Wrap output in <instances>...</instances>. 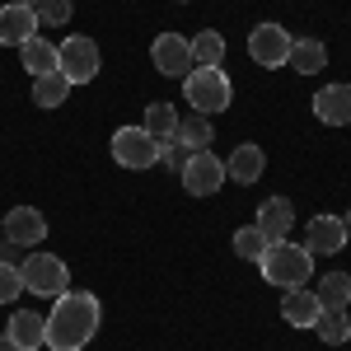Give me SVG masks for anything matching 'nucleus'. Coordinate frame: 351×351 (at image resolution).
<instances>
[{
  "label": "nucleus",
  "mask_w": 351,
  "mask_h": 351,
  "mask_svg": "<svg viewBox=\"0 0 351 351\" xmlns=\"http://www.w3.org/2000/svg\"><path fill=\"white\" fill-rule=\"evenodd\" d=\"M183 94H188V108L202 112V117H216L234 104V84L220 66H192L183 75Z\"/></svg>",
  "instance_id": "obj_3"
},
{
  "label": "nucleus",
  "mask_w": 351,
  "mask_h": 351,
  "mask_svg": "<svg viewBox=\"0 0 351 351\" xmlns=\"http://www.w3.org/2000/svg\"><path fill=\"white\" fill-rule=\"evenodd\" d=\"M24 5H38V0H24Z\"/></svg>",
  "instance_id": "obj_32"
},
{
  "label": "nucleus",
  "mask_w": 351,
  "mask_h": 351,
  "mask_svg": "<svg viewBox=\"0 0 351 351\" xmlns=\"http://www.w3.org/2000/svg\"><path fill=\"white\" fill-rule=\"evenodd\" d=\"M258 267H263V281H271L276 291H300V286L314 276V253L300 248V243H291V239H276V243H267V253L258 258Z\"/></svg>",
  "instance_id": "obj_2"
},
{
  "label": "nucleus",
  "mask_w": 351,
  "mask_h": 351,
  "mask_svg": "<svg viewBox=\"0 0 351 351\" xmlns=\"http://www.w3.org/2000/svg\"><path fill=\"white\" fill-rule=\"evenodd\" d=\"M178 178H183L188 197H211V192H220V183H225V160L211 155V150H192L188 164L178 169Z\"/></svg>",
  "instance_id": "obj_8"
},
{
  "label": "nucleus",
  "mask_w": 351,
  "mask_h": 351,
  "mask_svg": "<svg viewBox=\"0 0 351 351\" xmlns=\"http://www.w3.org/2000/svg\"><path fill=\"white\" fill-rule=\"evenodd\" d=\"M160 150H164V141L150 136L145 127H117L112 132V160L122 164V169H155Z\"/></svg>",
  "instance_id": "obj_5"
},
{
  "label": "nucleus",
  "mask_w": 351,
  "mask_h": 351,
  "mask_svg": "<svg viewBox=\"0 0 351 351\" xmlns=\"http://www.w3.org/2000/svg\"><path fill=\"white\" fill-rule=\"evenodd\" d=\"M0 253H5V243H0Z\"/></svg>",
  "instance_id": "obj_33"
},
{
  "label": "nucleus",
  "mask_w": 351,
  "mask_h": 351,
  "mask_svg": "<svg viewBox=\"0 0 351 351\" xmlns=\"http://www.w3.org/2000/svg\"><path fill=\"white\" fill-rule=\"evenodd\" d=\"M188 43H192V66H225V38H220L216 28L197 33Z\"/></svg>",
  "instance_id": "obj_23"
},
{
  "label": "nucleus",
  "mask_w": 351,
  "mask_h": 351,
  "mask_svg": "<svg viewBox=\"0 0 351 351\" xmlns=\"http://www.w3.org/2000/svg\"><path fill=\"white\" fill-rule=\"evenodd\" d=\"M183 155H188V150H183V145H178V141H164V150H160V164H169V169H173V173H178V169H183Z\"/></svg>",
  "instance_id": "obj_29"
},
{
  "label": "nucleus",
  "mask_w": 351,
  "mask_h": 351,
  "mask_svg": "<svg viewBox=\"0 0 351 351\" xmlns=\"http://www.w3.org/2000/svg\"><path fill=\"white\" fill-rule=\"evenodd\" d=\"M234 253H239L243 263H258V258L267 253V234H263L258 225H243V230H234Z\"/></svg>",
  "instance_id": "obj_26"
},
{
  "label": "nucleus",
  "mask_w": 351,
  "mask_h": 351,
  "mask_svg": "<svg viewBox=\"0 0 351 351\" xmlns=\"http://www.w3.org/2000/svg\"><path fill=\"white\" fill-rule=\"evenodd\" d=\"M319 314H324V304H319V295L314 291H286V300H281V319L291 328H314L319 324Z\"/></svg>",
  "instance_id": "obj_17"
},
{
  "label": "nucleus",
  "mask_w": 351,
  "mask_h": 351,
  "mask_svg": "<svg viewBox=\"0 0 351 351\" xmlns=\"http://www.w3.org/2000/svg\"><path fill=\"white\" fill-rule=\"evenodd\" d=\"M28 38H38V14L24 0L0 5V47H24Z\"/></svg>",
  "instance_id": "obj_10"
},
{
  "label": "nucleus",
  "mask_w": 351,
  "mask_h": 351,
  "mask_svg": "<svg viewBox=\"0 0 351 351\" xmlns=\"http://www.w3.org/2000/svg\"><path fill=\"white\" fill-rule=\"evenodd\" d=\"M47 239V220L38 206H14L10 216H5V243H14V248H38V243Z\"/></svg>",
  "instance_id": "obj_11"
},
{
  "label": "nucleus",
  "mask_w": 351,
  "mask_h": 351,
  "mask_svg": "<svg viewBox=\"0 0 351 351\" xmlns=\"http://www.w3.org/2000/svg\"><path fill=\"white\" fill-rule=\"evenodd\" d=\"M291 47H295V38H291L281 24H258L253 33H248V56H253L263 71L286 66V61H291Z\"/></svg>",
  "instance_id": "obj_7"
},
{
  "label": "nucleus",
  "mask_w": 351,
  "mask_h": 351,
  "mask_svg": "<svg viewBox=\"0 0 351 351\" xmlns=\"http://www.w3.org/2000/svg\"><path fill=\"white\" fill-rule=\"evenodd\" d=\"M56 71H61L71 84H89L94 75H99V43L71 33V38L56 47Z\"/></svg>",
  "instance_id": "obj_6"
},
{
  "label": "nucleus",
  "mask_w": 351,
  "mask_h": 351,
  "mask_svg": "<svg viewBox=\"0 0 351 351\" xmlns=\"http://www.w3.org/2000/svg\"><path fill=\"white\" fill-rule=\"evenodd\" d=\"M211 117H202V112H188V117H178V127H173V136H169V141H178V145H183V150H206V145H211Z\"/></svg>",
  "instance_id": "obj_18"
},
{
  "label": "nucleus",
  "mask_w": 351,
  "mask_h": 351,
  "mask_svg": "<svg viewBox=\"0 0 351 351\" xmlns=\"http://www.w3.org/2000/svg\"><path fill=\"white\" fill-rule=\"evenodd\" d=\"M304 248L314 258H328V253H342L347 248V230H342V216H314L304 225Z\"/></svg>",
  "instance_id": "obj_12"
},
{
  "label": "nucleus",
  "mask_w": 351,
  "mask_h": 351,
  "mask_svg": "<svg viewBox=\"0 0 351 351\" xmlns=\"http://www.w3.org/2000/svg\"><path fill=\"white\" fill-rule=\"evenodd\" d=\"M33 14H38V28H61V24H71L75 5H71V0H38Z\"/></svg>",
  "instance_id": "obj_27"
},
{
  "label": "nucleus",
  "mask_w": 351,
  "mask_h": 351,
  "mask_svg": "<svg viewBox=\"0 0 351 351\" xmlns=\"http://www.w3.org/2000/svg\"><path fill=\"white\" fill-rule=\"evenodd\" d=\"M99 319H104L99 295H89V291L56 295L52 314H47V347L52 351H84L94 342V332H99Z\"/></svg>",
  "instance_id": "obj_1"
},
{
  "label": "nucleus",
  "mask_w": 351,
  "mask_h": 351,
  "mask_svg": "<svg viewBox=\"0 0 351 351\" xmlns=\"http://www.w3.org/2000/svg\"><path fill=\"white\" fill-rule=\"evenodd\" d=\"M19 61H24V71L38 80V75H52L56 71V47L47 38H28L24 47H19Z\"/></svg>",
  "instance_id": "obj_19"
},
{
  "label": "nucleus",
  "mask_w": 351,
  "mask_h": 351,
  "mask_svg": "<svg viewBox=\"0 0 351 351\" xmlns=\"http://www.w3.org/2000/svg\"><path fill=\"white\" fill-rule=\"evenodd\" d=\"M286 66H295L300 75H319L328 66V47L319 38H300L295 47H291V61H286Z\"/></svg>",
  "instance_id": "obj_20"
},
{
  "label": "nucleus",
  "mask_w": 351,
  "mask_h": 351,
  "mask_svg": "<svg viewBox=\"0 0 351 351\" xmlns=\"http://www.w3.org/2000/svg\"><path fill=\"white\" fill-rule=\"evenodd\" d=\"M314 117L328 127H347L351 122V84H324L314 94Z\"/></svg>",
  "instance_id": "obj_14"
},
{
  "label": "nucleus",
  "mask_w": 351,
  "mask_h": 351,
  "mask_svg": "<svg viewBox=\"0 0 351 351\" xmlns=\"http://www.w3.org/2000/svg\"><path fill=\"white\" fill-rule=\"evenodd\" d=\"M5 337H10L19 351L47 347V319H43L38 309H14V314H10V328H5Z\"/></svg>",
  "instance_id": "obj_13"
},
{
  "label": "nucleus",
  "mask_w": 351,
  "mask_h": 351,
  "mask_svg": "<svg viewBox=\"0 0 351 351\" xmlns=\"http://www.w3.org/2000/svg\"><path fill=\"white\" fill-rule=\"evenodd\" d=\"M314 332L324 337L328 347H342L351 337V319H347V309H324L319 314V324H314Z\"/></svg>",
  "instance_id": "obj_25"
},
{
  "label": "nucleus",
  "mask_w": 351,
  "mask_h": 351,
  "mask_svg": "<svg viewBox=\"0 0 351 351\" xmlns=\"http://www.w3.org/2000/svg\"><path fill=\"white\" fill-rule=\"evenodd\" d=\"M150 61H155V71L169 75V80H183L192 71V43L183 33H160L155 38V47H150Z\"/></svg>",
  "instance_id": "obj_9"
},
{
  "label": "nucleus",
  "mask_w": 351,
  "mask_h": 351,
  "mask_svg": "<svg viewBox=\"0 0 351 351\" xmlns=\"http://www.w3.org/2000/svg\"><path fill=\"white\" fill-rule=\"evenodd\" d=\"M150 136H160V141H169L173 136V127H178V108L173 104H164V99H155V104H145V122H141Z\"/></svg>",
  "instance_id": "obj_24"
},
{
  "label": "nucleus",
  "mask_w": 351,
  "mask_h": 351,
  "mask_svg": "<svg viewBox=\"0 0 351 351\" xmlns=\"http://www.w3.org/2000/svg\"><path fill=\"white\" fill-rule=\"evenodd\" d=\"M0 351H19V347H14V342H10V337H5V332H0Z\"/></svg>",
  "instance_id": "obj_30"
},
{
  "label": "nucleus",
  "mask_w": 351,
  "mask_h": 351,
  "mask_svg": "<svg viewBox=\"0 0 351 351\" xmlns=\"http://www.w3.org/2000/svg\"><path fill=\"white\" fill-rule=\"evenodd\" d=\"M19 276H24V291L38 300H56L71 291V271H66V263L56 253H28Z\"/></svg>",
  "instance_id": "obj_4"
},
{
  "label": "nucleus",
  "mask_w": 351,
  "mask_h": 351,
  "mask_svg": "<svg viewBox=\"0 0 351 351\" xmlns=\"http://www.w3.org/2000/svg\"><path fill=\"white\" fill-rule=\"evenodd\" d=\"M19 295H24V276H19L14 263H5V258H0V304H14Z\"/></svg>",
  "instance_id": "obj_28"
},
{
  "label": "nucleus",
  "mask_w": 351,
  "mask_h": 351,
  "mask_svg": "<svg viewBox=\"0 0 351 351\" xmlns=\"http://www.w3.org/2000/svg\"><path fill=\"white\" fill-rule=\"evenodd\" d=\"M263 169H267V155H263V145H234L230 150V160H225V178H234V183H258L263 178Z\"/></svg>",
  "instance_id": "obj_15"
},
{
  "label": "nucleus",
  "mask_w": 351,
  "mask_h": 351,
  "mask_svg": "<svg viewBox=\"0 0 351 351\" xmlns=\"http://www.w3.org/2000/svg\"><path fill=\"white\" fill-rule=\"evenodd\" d=\"M66 94H71V80H66L61 71L33 80V104H38V108H61V104H66Z\"/></svg>",
  "instance_id": "obj_21"
},
{
  "label": "nucleus",
  "mask_w": 351,
  "mask_h": 351,
  "mask_svg": "<svg viewBox=\"0 0 351 351\" xmlns=\"http://www.w3.org/2000/svg\"><path fill=\"white\" fill-rule=\"evenodd\" d=\"M342 230H347V243H351V211H347V216H342Z\"/></svg>",
  "instance_id": "obj_31"
},
{
  "label": "nucleus",
  "mask_w": 351,
  "mask_h": 351,
  "mask_svg": "<svg viewBox=\"0 0 351 351\" xmlns=\"http://www.w3.org/2000/svg\"><path fill=\"white\" fill-rule=\"evenodd\" d=\"M314 295H319L324 309H347V304H351V276H347V271H328Z\"/></svg>",
  "instance_id": "obj_22"
},
{
  "label": "nucleus",
  "mask_w": 351,
  "mask_h": 351,
  "mask_svg": "<svg viewBox=\"0 0 351 351\" xmlns=\"http://www.w3.org/2000/svg\"><path fill=\"white\" fill-rule=\"evenodd\" d=\"M253 225L267 234V243L286 239V234H291V225H295V206H291L286 197H267V202L258 206V220H253Z\"/></svg>",
  "instance_id": "obj_16"
}]
</instances>
